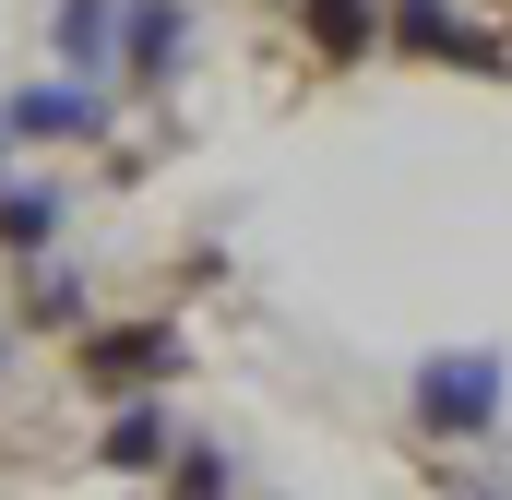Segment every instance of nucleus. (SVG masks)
Masks as SVG:
<instances>
[{"mask_svg":"<svg viewBox=\"0 0 512 500\" xmlns=\"http://www.w3.org/2000/svg\"><path fill=\"white\" fill-rule=\"evenodd\" d=\"M501 393H512V370L489 358V346H441V358H417V381H405L417 429H441V441H477V429H501Z\"/></svg>","mask_w":512,"mask_h":500,"instance_id":"f257e3e1","label":"nucleus"},{"mask_svg":"<svg viewBox=\"0 0 512 500\" xmlns=\"http://www.w3.org/2000/svg\"><path fill=\"white\" fill-rule=\"evenodd\" d=\"M0 131H12V143H96V131H108V84H84V72H48V84L0 96Z\"/></svg>","mask_w":512,"mask_h":500,"instance_id":"f03ea898","label":"nucleus"},{"mask_svg":"<svg viewBox=\"0 0 512 500\" xmlns=\"http://www.w3.org/2000/svg\"><path fill=\"white\" fill-rule=\"evenodd\" d=\"M167 370H179V334L167 322H96L84 334V393H108V405L120 393H155Z\"/></svg>","mask_w":512,"mask_h":500,"instance_id":"7ed1b4c3","label":"nucleus"},{"mask_svg":"<svg viewBox=\"0 0 512 500\" xmlns=\"http://www.w3.org/2000/svg\"><path fill=\"white\" fill-rule=\"evenodd\" d=\"M179 48H191V0H120V84L131 96H167Z\"/></svg>","mask_w":512,"mask_h":500,"instance_id":"20e7f679","label":"nucleus"},{"mask_svg":"<svg viewBox=\"0 0 512 500\" xmlns=\"http://www.w3.org/2000/svg\"><path fill=\"white\" fill-rule=\"evenodd\" d=\"M393 36H405L417 60H453V72H501V36L453 24V0H393Z\"/></svg>","mask_w":512,"mask_h":500,"instance_id":"39448f33","label":"nucleus"},{"mask_svg":"<svg viewBox=\"0 0 512 500\" xmlns=\"http://www.w3.org/2000/svg\"><path fill=\"white\" fill-rule=\"evenodd\" d=\"M60 60L84 84H108L120 72V0H60Z\"/></svg>","mask_w":512,"mask_h":500,"instance_id":"423d86ee","label":"nucleus"},{"mask_svg":"<svg viewBox=\"0 0 512 500\" xmlns=\"http://www.w3.org/2000/svg\"><path fill=\"white\" fill-rule=\"evenodd\" d=\"M167 465V417H155V393H120L108 405V477H155Z\"/></svg>","mask_w":512,"mask_h":500,"instance_id":"0eeeda50","label":"nucleus"},{"mask_svg":"<svg viewBox=\"0 0 512 500\" xmlns=\"http://www.w3.org/2000/svg\"><path fill=\"white\" fill-rule=\"evenodd\" d=\"M298 36H310L322 60H370V36H382V12H370V0H298Z\"/></svg>","mask_w":512,"mask_h":500,"instance_id":"6e6552de","label":"nucleus"},{"mask_svg":"<svg viewBox=\"0 0 512 500\" xmlns=\"http://www.w3.org/2000/svg\"><path fill=\"white\" fill-rule=\"evenodd\" d=\"M48 239H60V191H36V179L12 191V179H0V250H12V262H36Z\"/></svg>","mask_w":512,"mask_h":500,"instance_id":"1a4fd4ad","label":"nucleus"},{"mask_svg":"<svg viewBox=\"0 0 512 500\" xmlns=\"http://www.w3.org/2000/svg\"><path fill=\"white\" fill-rule=\"evenodd\" d=\"M12 310H24V322H48V334H72V322H84V274H60V262H36V274L12 286Z\"/></svg>","mask_w":512,"mask_h":500,"instance_id":"9d476101","label":"nucleus"},{"mask_svg":"<svg viewBox=\"0 0 512 500\" xmlns=\"http://www.w3.org/2000/svg\"><path fill=\"white\" fill-rule=\"evenodd\" d=\"M227 477H239L227 453H179V500H227Z\"/></svg>","mask_w":512,"mask_h":500,"instance_id":"9b49d317","label":"nucleus"}]
</instances>
